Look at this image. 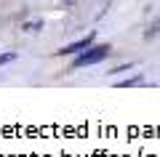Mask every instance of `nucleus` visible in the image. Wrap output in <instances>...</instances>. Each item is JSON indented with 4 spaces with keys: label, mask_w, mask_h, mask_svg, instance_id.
Here are the masks:
<instances>
[{
    "label": "nucleus",
    "mask_w": 160,
    "mask_h": 157,
    "mask_svg": "<svg viewBox=\"0 0 160 157\" xmlns=\"http://www.w3.org/2000/svg\"><path fill=\"white\" fill-rule=\"evenodd\" d=\"M112 53L109 45H88L86 51L75 53V61H72V69H80V67H91V64H99Z\"/></svg>",
    "instance_id": "nucleus-1"
},
{
    "label": "nucleus",
    "mask_w": 160,
    "mask_h": 157,
    "mask_svg": "<svg viewBox=\"0 0 160 157\" xmlns=\"http://www.w3.org/2000/svg\"><path fill=\"white\" fill-rule=\"evenodd\" d=\"M16 56H19V53H13V51H8V53H0V67H3V64L16 61Z\"/></svg>",
    "instance_id": "nucleus-5"
},
{
    "label": "nucleus",
    "mask_w": 160,
    "mask_h": 157,
    "mask_svg": "<svg viewBox=\"0 0 160 157\" xmlns=\"http://www.w3.org/2000/svg\"><path fill=\"white\" fill-rule=\"evenodd\" d=\"M22 29H24V32H40V29H43V22H40V19H38V22H24Z\"/></svg>",
    "instance_id": "nucleus-4"
},
{
    "label": "nucleus",
    "mask_w": 160,
    "mask_h": 157,
    "mask_svg": "<svg viewBox=\"0 0 160 157\" xmlns=\"http://www.w3.org/2000/svg\"><path fill=\"white\" fill-rule=\"evenodd\" d=\"M126 69H131V64H120V67H115L112 72H107V75H120V72H126Z\"/></svg>",
    "instance_id": "nucleus-6"
},
{
    "label": "nucleus",
    "mask_w": 160,
    "mask_h": 157,
    "mask_svg": "<svg viewBox=\"0 0 160 157\" xmlns=\"http://www.w3.org/2000/svg\"><path fill=\"white\" fill-rule=\"evenodd\" d=\"M133 85H144V75H142V72L131 75V77H126V80H120L118 88H133Z\"/></svg>",
    "instance_id": "nucleus-3"
},
{
    "label": "nucleus",
    "mask_w": 160,
    "mask_h": 157,
    "mask_svg": "<svg viewBox=\"0 0 160 157\" xmlns=\"http://www.w3.org/2000/svg\"><path fill=\"white\" fill-rule=\"evenodd\" d=\"M93 40H96V32H88L86 37H80V40H75V43L64 45L62 51H56V56H75V53H80V51H86L88 45H93Z\"/></svg>",
    "instance_id": "nucleus-2"
}]
</instances>
